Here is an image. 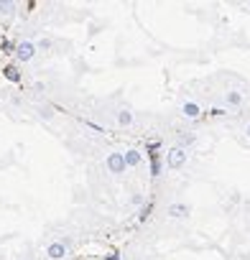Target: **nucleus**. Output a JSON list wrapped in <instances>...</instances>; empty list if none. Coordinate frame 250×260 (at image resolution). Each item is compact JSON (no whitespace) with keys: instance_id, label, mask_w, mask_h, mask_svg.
<instances>
[{"instance_id":"nucleus-1","label":"nucleus","mask_w":250,"mask_h":260,"mask_svg":"<svg viewBox=\"0 0 250 260\" xmlns=\"http://www.w3.org/2000/svg\"><path fill=\"white\" fill-rule=\"evenodd\" d=\"M164 161H166V169H169V171H179V169L186 166V161H189V151L174 146V148L166 151V158H164Z\"/></svg>"},{"instance_id":"nucleus-2","label":"nucleus","mask_w":250,"mask_h":260,"mask_svg":"<svg viewBox=\"0 0 250 260\" xmlns=\"http://www.w3.org/2000/svg\"><path fill=\"white\" fill-rule=\"evenodd\" d=\"M72 250V242L69 240H51L46 247H44V255L46 260H64Z\"/></svg>"},{"instance_id":"nucleus-3","label":"nucleus","mask_w":250,"mask_h":260,"mask_svg":"<svg viewBox=\"0 0 250 260\" xmlns=\"http://www.w3.org/2000/svg\"><path fill=\"white\" fill-rule=\"evenodd\" d=\"M36 44L34 41H28V39H23V41H18L16 44V49H13V56H16V61L18 64H28V61H34L36 59Z\"/></svg>"},{"instance_id":"nucleus-4","label":"nucleus","mask_w":250,"mask_h":260,"mask_svg":"<svg viewBox=\"0 0 250 260\" xmlns=\"http://www.w3.org/2000/svg\"><path fill=\"white\" fill-rule=\"evenodd\" d=\"M105 169L107 174L112 176H122L125 171H128V166H125V158H122V151H110L105 156Z\"/></svg>"},{"instance_id":"nucleus-5","label":"nucleus","mask_w":250,"mask_h":260,"mask_svg":"<svg viewBox=\"0 0 250 260\" xmlns=\"http://www.w3.org/2000/svg\"><path fill=\"white\" fill-rule=\"evenodd\" d=\"M189 214H192V207L186 202H171V204H166V217L169 219L181 222V219H189Z\"/></svg>"},{"instance_id":"nucleus-6","label":"nucleus","mask_w":250,"mask_h":260,"mask_svg":"<svg viewBox=\"0 0 250 260\" xmlns=\"http://www.w3.org/2000/svg\"><path fill=\"white\" fill-rule=\"evenodd\" d=\"M179 115L186 117V120H199V117L204 115V107H202L199 102H194V100H184V102L179 105Z\"/></svg>"},{"instance_id":"nucleus-7","label":"nucleus","mask_w":250,"mask_h":260,"mask_svg":"<svg viewBox=\"0 0 250 260\" xmlns=\"http://www.w3.org/2000/svg\"><path fill=\"white\" fill-rule=\"evenodd\" d=\"M122 158H125V166H128V169H141L143 166V153L138 148H125Z\"/></svg>"},{"instance_id":"nucleus-8","label":"nucleus","mask_w":250,"mask_h":260,"mask_svg":"<svg viewBox=\"0 0 250 260\" xmlns=\"http://www.w3.org/2000/svg\"><path fill=\"white\" fill-rule=\"evenodd\" d=\"M194 143H197V133H194V130H181L179 138H176V146L184 148V151H189Z\"/></svg>"},{"instance_id":"nucleus-9","label":"nucleus","mask_w":250,"mask_h":260,"mask_svg":"<svg viewBox=\"0 0 250 260\" xmlns=\"http://www.w3.org/2000/svg\"><path fill=\"white\" fill-rule=\"evenodd\" d=\"M115 120H117L120 127H131V125H136V112L133 110H120Z\"/></svg>"},{"instance_id":"nucleus-10","label":"nucleus","mask_w":250,"mask_h":260,"mask_svg":"<svg viewBox=\"0 0 250 260\" xmlns=\"http://www.w3.org/2000/svg\"><path fill=\"white\" fill-rule=\"evenodd\" d=\"M225 105L227 107H240L242 105V92L240 89H227L225 92Z\"/></svg>"},{"instance_id":"nucleus-11","label":"nucleus","mask_w":250,"mask_h":260,"mask_svg":"<svg viewBox=\"0 0 250 260\" xmlns=\"http://www.w3.org/2000/svg\"><path fill=\"white\" fill-rule=\"evenodd\" d=\"M3 77H6L8 82H13V84H18V82H21V72H18V67H16V64L6 67V69H3Z\"/></svg>"},{"instance_id":"nucleus-12","label":"nucleus","mask_w":250,"mask_h":260,"mask_svg":"<svg viewBox=\"0 0 250 260\" xmlns=\"http://www.w3.org/2000/svg\"><path fill=\"white\" fill-rule=\"evenodd\" d=\"M18 3H11V0H0V16H16Z\"/></svg>"},{"instance_id":"nucleus-13","label":"nucleus","mask_w":250,"mask_h":260,"mask_svg":"<svg viewBox=\"0 0 250 260\" xmlns=\"http://www.w3.org/2000/svg\"><path fill=\"white\" fill-rule=\"evenodd\" d=\"M128 204H131V207H143V204H146V194H141V191H133V194L128 197Z\"/></svg>"},{"instance_id":"nucleus-14","label":"nucleus","mask_w":250,"mask_h":260,"mask_svg":"<svg viewBox=\"0 0 250 260\" xmlns=\"http://www.w3.org/2000/svg\"><path fill=\"white\" fill-rule=\"evenodd\" d=\"M51 46H54L51 39H39V41H36V51H39V54H41V51H51Z\"/></svg>"},{"instance_id":"nucleus-15","label":"nucleus","mask_w":250,"mask_h":260,"mask_svg":"<svg viewBox=\"0 0 250 260\" xmlns=\"http://www.w3.org/2000/svg\"><path fill=\"white\" fill-rule=\"evenodd\" d=\"M39 115H41L44 120H51V117H54V107H51V105H44V107H39Z\"/></svg>"},{"instance_id":"nucleus-16","label":"nucleus","mask_w":250,"mask_h":260,"mask_svg":"<svg viewBox=\"0 0 250 260\" xmlns=\"http://www.w3.org/2000/svg\"><path fill=\"white\" fill-rule=\"evenodd\" d=\"M242 133H245V138H247V141H250V122H247V125H245V130H242Z\"/></svg>"}]
</instances>
